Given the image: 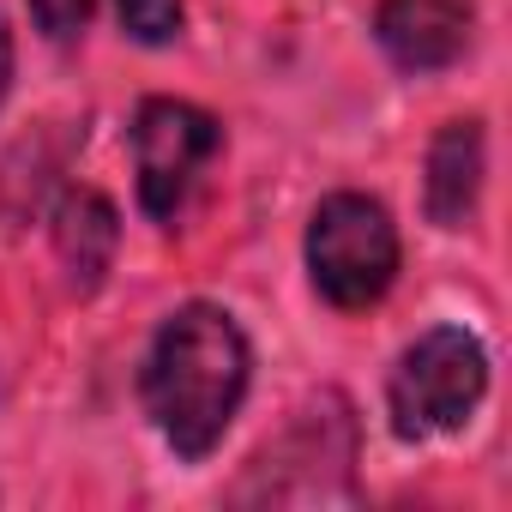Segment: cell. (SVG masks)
I'll use <instances>...</instances> for the list:
<instances>
[{
    "label": "cell",
    "mask_w": 512,
    "mask_h": 512,
    "mask_svg": "<svg viewBox=\"0 0 512 512\" xmlns=\"http://www.w3.org/2000/svg\"><path fill=\"white\" fill-rule=\"evenodd\" d=\"M247 368H253L247 338L223 308L211 302L175 308L145 356V410L157 434L181 458H205L247 398Z\"/></svg>",
    "instance_id": "obj_1"
},
{
    "label": "cell",
    "mask_w": 512,
    "mask_h": 512,
    "mask_svg": "<svg viewBox=\"0 0 512 512\" xmlns=\"http://www.w3.org/2000/svg\"><path fill=\"white\" fill-rule=\"evenodd\" d=\"M308 272L332 308H344V314L374 308L398 278V229H392L386 205L368 193L320 199V211L308 223Z\"/></svg>",
    "instance_id": "obj_2"
},
{
    "label": "cell",
    "mask_w": 512,
    "mask_h": 512,
    "mask_svg": "<svg viewBox=\"0 0 512 512\" xmlns=\"http://www.w3.org/2000/svg\"><path fill=\"white\" fill-rule=\"evenodd\" d=\"M482 392H488V350L476 344V332L434 326L392 368V386H386L392 428L404 440L446 434V428H458L482 404Z\"/></svg>",
    "instance_id": "obj_3"
},
{
    "label": "cell",
    "mask_w": 512,
    "mask_h": 512,
    "mask_svg": "<svg viewBox=\"0 0 512 512\" xmlns=\"http://www.w3.org/2000/svg\"><path fill=\"white\" fill-rule=\"evenodd\" d=\"M217 145H223V127L205 109H193L181 97L139 103V115H133V163H139V205H145V217L175 223L187 211L205 163L217 157Z\"/></svg>",
    "instance_id": "obj_4"
},
{
    "label": "cell",
    "mask_w": 512,
    "mask_h": 512,
    "mask_svg": "<svg viewBox=\"0 0 512 512\" xmlns=\"http://www.w3.org/2000/svg\"><path fill=\"white\" fill-rule=\"evenodd\" d=\"M476 7L470 0H380L374 37L404 73H440L470 49Z\"/></svg>",
    "instance_id": "obj_5"
},
{
    "label": "cell",
    "mask_w": 512,
    "mask_h": 512,
    "mask_svg": "<svg viewBox=\"0 0 512 512\" xmlns=\"http://www.w3.org/2000/svg\"><path fill=\"white\" fill-rule=\"evenodd\" d=\"M476 193H482V127L446 121L440 139L428 145V217L440 229H458L476 211Z\"/></svg>",
    "instance_id": "obj_6"
},
{
    "label": "cell",
    "mask_w": 512,
    "mask_h": 512,
    "mask_svg": "<svg viewBox=\"0 0 512 512\" xmlns=\"http://www.w3.org/2000/svg\"><path fill=\"white\" fill-rule=\"evenodd\" d=\"M115 235H121V223H115V205L103 193L79 187V193L61 199V211H55V253H61L73 290H97L103 284V272L115 260Z\"/></svg>",
    "instance_id": "obj_7"
},
{
    "label": "cell",
    "mask_w": 512,
    "mask_h": 512,
    "mask_svg": "<svg viewBox=\"0 0 512 512\" xmlns=\"http://www.w3.org/2000/svg\"><path fill=\"white\" fill-rule=\"evenodd\" d=\"M115 7H121V25H127L133 43L157 49L181 31V0H115Z\"/></svg>",
    "instance_id": "obj_8"
},
{
    "label": "cell",
    "mask_w": 512,
    "mask_h": 512,
    "mask_svg": "<svg viewBox=\"0 0 512 512\" xmlns=\"http://www.w3.org/2000/svg\"><path fill=\"white\" fill-rule=\"evenodd\" d=\"M31 13H37V31L43 37L67 43V37H79L91 25V0H31Z\"/></svg>",
    "instance_id": "obj_9"
},
{
    "label": "cell",
    "mask_w": 512,
    "mask_h": 512,
    "mask_svg": "<svg viewBox=\"0 0 512 512\" xmlns=\"http://www.w3.org/2000/svg\"><path fill=\"white\" fill-rule=\"evenodd\" d=\"M7 85H13V31H7V13H0V103H7Z\"/></svg>",
    "instance_id": "obj_10"
}]
</instances>
